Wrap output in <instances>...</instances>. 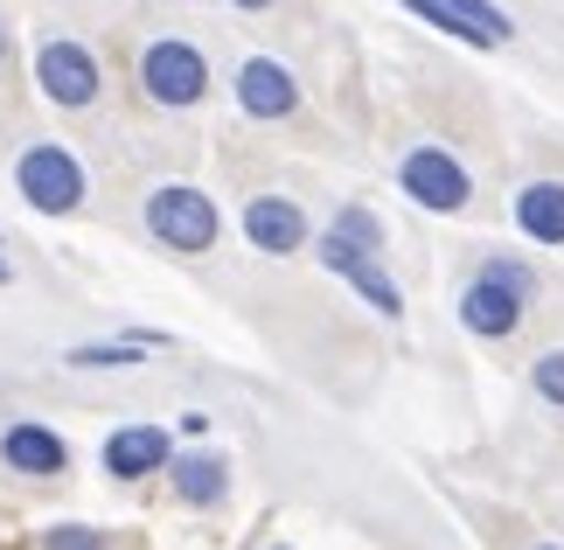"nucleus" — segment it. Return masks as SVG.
<instances>
[{"label": "nucleus", "instance_id": "nucleus-1", "mask_svg": "<svg viewBox=\"0 0 564 550\" xmlns=\"http://www.w3.org/2000/svg\"><path fill=\"white\" fill-rule=\"evenodd\" d=\"M530 293H536L530 266H516V258H488V266L474 272V285L460 293V321H467V335H481V342H509L516 327H523Z\"/></svg>", "mask_w": 564, "mask_h": 550}, {"label": "nucleus", "instance_id": "nucleus-2", "mask_svg": "<svg viewBox=\"0 0 564 550\" xmlns=\"http://www.w3.org/2000/svg\"><path fill=\"white\" fill-rule=\"evenodd\" d=\"M140 91L154 98V105H167V112H188V105H203V91H209V63H203V50H195V42H182V35L147 42V50H140Z\"/></svg>", "mask_w": 564, "mask_h": 550}, {"label": "nucleus", "instance_id": "nucleus-3", "mask_svg": "<svg viewBox=\"0 0 564 550\" xmlns=\"http://www.w3.org/2000/svg\"><path fill=\"white\" fill-rule=\"evenodd\" d=\"M147 230H154V245H167V251H209L216 245V203L203 188H188V182H167V188H154L147 195Z\"/></svg>", "mask_w": 564, "mask_h": 550}, {"label": "nucleus", "instance_id": "nucleus-4", "mask_svg": "<svg viewBox=\"0 0 564 550\" xmlns=\"http://www.w3.org/2000/svg\"><path fill=\"white\" fill-rule=\"evenodd\" d=\"M35 84H42L50 105H63V112H84V105H98V91H105L98 56L84 50V42H70V35H56V42L35 50Z\"/></svg>", "mask_w": 564, "mask_h": 550}, {"label": "nucleus", "instance_id": "nucleus-5", "mask_svg": "<svg viewBox=\"0 0 564 550\" xmlns=\"http://www.w3.org/2000/svg\"><path fill=\"white\" fill-rule=\"evenodd\" d=\"M398 188H404L419 209H440V216H453V209H467V203H474L467 168L453 161L446 147H411L404 161H398Z\"/></svg>", "mask_w": 564, "mask_h": 550}, {"label": "nucleus", "instance_id": "nucleus-6", "mask_svg": "<svg viewBox=\"0 0 564 550\" xmlns=\"http://www.w3.org/2000/svg\"><path fill=\"white\" fill-rule=\"evenodd\" d=\"M14 188L29 195V209H42V216H70L84 203V168L63 147H29L14 161Z\"/></svg>", "mask_w": 564, "mask_h": 550}, {"label": "nucleus", "instance_id": "nucleus-7", "mask_svg": "<svg viewBox=\"0 0 564 550\" xmlns=\"http://www.w3.org/2000/svg\"><path fill=\"white\" fill-rule=\"evenodd\" d=\"M321 266L349 279V285H356V293H362V300L377 306L383 321H398V314H404V293H398V285H390V272L377 266V251L349 245V237H341V230H328V237H321Z\"/></svg>", "mask_w": 564, "mask_h": 550}, {"label": "nucleus", "instance_id": "nucleus-8", "mask_svg": "<svg viewBox=\"0 0 564 550\" xmlns=\"http://www.w3.org/2000/svg\"><path fill=\"white\" fill-rule=\"evenodd\" d=\"M237 105H245L251 119H293L300 112V84H293L286 63L251 56L245 71H237Z\"/></svg>", "mask_w": 564, "mask_h": 550}, {"label": "nucleus", "instance_id": "nucleus-9", "mask_svg": "<svg viewBox=\"0 0 564 550\" xmlns=\"http://www.w3.org/2000/svg\"><path fill=\"white\" fill-rule=\"evenodd\" d=\"M167 460H175V439L161 425H119L105 439V474L112 481H147V474H161Z\"/></svg>", "mask_w": 564, "mask_h": 550}, {"label": "nucleus", "instance_id": "nucleus-10", "mask_svg": "<svg viewBox=\"0 0 564 550\" xmlns=\"http://www.w3.org/2000/svg\"><path fill=\"white\" fill-rule=\"evenodd\" d=\"M245 237L265 258H293L300 245H307V216H300V203H286V195H258V203L245 209Z\"/></svg>", "mask_w": 564, "mask_h": 550}, {"label": "nucleus", "instance_id": "nucleus-11", "mask_svg": "<svg viewBox=\"0 0 564 550\" xmlns=\"http://www.w3.org/2000/svg\"><path fill=\"white\" fill-rule=\"evenodd\" d=\"M0 460H8L14 474H35V481H56L70 467V446L50 432V425H8L0 432Z\"/></svg>", "mask_w": 564, "mask_h": 550}, {"label": "nucleus", "instance_id": "nucleus-12", "mask_svg": "<svg viewBox=\"0 0 564 550\" xmlns=\"http://www.w3.org/2000/svg\"><path fill=\"white\" fill-rule=\"evenodd\" d=\"M516 230H523L530 245H564V182L516 188Z\"/></svg>", "mask_w": 564, "mask_h": 550}, {"label": "nucleus", "instance_id": "nucleus-13", "mask_svg": "<svg viewBox=\"0 0 564 550\" xmlns=\"http://www.w3.org/2000/svg\"><path fill=\"white\" fill-rule=\"evenodd\" d=\"M167 474H175V495L195 502V509H216L230 495V460H216V453H182V460H167Z\"/></svg>", "mask_w": 564, "mask_h": 550}, {"label": "nucleus", "instance_id": "nucleus-14", "mask_svg": "<svg viewBox=\"0 0 564 550\" xmlns=\"http://www.w3.org/2000/svg\"><path fill=\"white\" fill-rule=\"evenodd\" d=\"M404 8L419 14L425 29H440V35H453V42H467V50H495V35H481L474 21H460V14L446 8V0H404Z\"/></svg>", "mask_w": 564, "mask_h": 550}, {"label": "nucleus", "instance_id": "nucleus-15", "mask_svg": "<svg viewBox=\"0 0 564 550\" xmlns=\"http://www.w3.org/2000/svg\"><path fill=\"white\" fill-rule=\"evenodd\" d=\"M63 363H77V369H126V363H140V342H84Z\"/></svg>", "mask_w": 564, "mask_h": 550}, {"label": "nucleus", "instance_id": "nucleus-16", "mask_svg": "<svg viewBox=\"0 0 564 550\" xmlns=\"http://www.w3.org/2000/svg\"><path fill=\"white\" fill-rule=\"evenodd\" d=\"M446 8L460 14V21H474L481 35H495V42H509V35H516V21H509L502 8H488V0H446Z\"/></svg>", "mask_w": 564, "mask_h": 550}, {"label": "nucleus", "instance_id": "nucleus-17", "mask_svg": "<svg viewBox=\"0 0 564 550\" xmlns=\"http://www.w3.org/2000/svg\"><path fill=\"white\" fill-rule=\"evenodd\" d=\"M335 230L349 237V245H362V251H383V224H377V216L362 209V203H349V209H341V216H335Z\"/></svg>", "mask_w": 564, "mask_h": 550}, {"label": "nucleus", "instance_id": "nucleus-18", "mask_svg": "<svg viewBox=\"0 0 564 550\" xmlns=\"http://www.w3.org/2000/svg\"><path fill=\"white\" fill-rule=\"evenodd\" d=\"M530 384H536V398H544V405H557V411H564V348H551V356H536Z\"/></svg>", "mask_w": 564, "mask_h": 550}, {"label": "nucleus", "instance_id": "nucleus-19", "mask_svg": "<svg viewBox=\"0 0 564 550\" xmlns=\"http://www.w3.org/2000/svg\"><path fill=\"white\" fill-rule=\"evenodd\" d=\"M42 550H112V543H105L98 530H50V537H42Z\"/></svg>", "mask_w": 564, "mask_h": 550}, {"label": "nucleus", "instance_id": "nucleus-20", "mask_svg": "<svg viewBox=\"0 0 564 550\" xmlns=\"http://www.w3.org/2000/svg\"><path fill=\"white\" fill-rule=\"evenodd\" d=\"M230 8H251L258 14V8H272V0H230Z\"/></svg>", "mask_w": 564, "mask_h": 550}, {"label": "nucleus", "instance_id": "nucleus-21", "mask_svg": "<svg viewBox=\"0 0 564 550\" xmlns=\"http://www.w3.org/2000/svg\"><path fill=\"white\" fill-rule=\"evenodd\" d=\"M0 63H8V21H0Z\"/></svg>", "mask_w": 564, "mask_h": 550}]
</instances>
